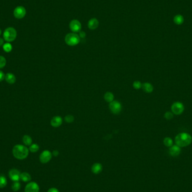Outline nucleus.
Here are the masks:
<instances>
[{
  "label": "nucleus",
  "instance_id": "obj_1",
  "mask_svg": "<svg viewBox=\"0 0 192 192\" xmlns=\"http://www.w3.org/2000/svg\"><path fill=\"white\" fill-rule=\"evenodd\" d=\"M175 142L180 147L188 146L192 143V136L187 133H179L175 138Z\"/></svg>",
  "mask_w": 192,
  "mask_h": 192
},
{
  "label": "nucleus",
  "instance_id": "obj_2",
  "mask_svg": "<svg viewBox=\"0 0 192 192\" xmlns=\"http://www.w3.org/2000/svg\"><path fill=\"white\" fill-rule=\"evenodd\" d=\"M29 151V150L27 147L22 144H17L13 149V154L16 159L24 160L28 156Z\"/></svg>",
  "mask_w": 192,
  "mask_h": 192
},
{
  "label": "nucleus",
  "instance_id": "obj_3",
  "mask_svg": "<svg viewBox=\"0 0 192 192\" xmlns=\"http://www.w3.org/2000/svg\"><path fill=\"white\" fill-rule=\"evenodd\" d=\"M3 37L4 40L9 43L13 42L17 37V32L14 28H7L3 33Z\"/></svg>",
  "mask_w": 192,
  "mask_h": 192
},
{
  "label": "nucleus",
  "instance_id": "obj_4",
  "mask_svg": "<svg viewBox=\"0 0 192 192\" xmlns=\"http://www.w3.org/2000/svg\"><path fill=\"white\" fill-rule=\"evenodd\" d=\"M80 41V38L75 33H68L65 37V42L69 46H76L79 44Z\"/></svg>",
  "mask_w": 192,
  "mask_h": 192
},
{
  "label": "nucleus",
  "instance_id": "obj_5",
  "mask_svg": "<svg viewBox=\"0 0 192 192\" xmlns=\"http://www.w3.org/2000/svg\"><path fill=\"white\" fill-rule=\"evenodd\" d=\"M171 112L175 115H180L183 114L184 111V106L182 102H175L171 107Z\"/></svg>",
  "mask_w": 192,
  "mask_h": 192
},
{
  "label": "nucleus",
  "instance_id": "obj_6",
  "mask_svg": "<svg viewBox=\"0 0 192 192\" xmlns=\"http://www.w3.org/2000/svg\"><path fill=\"white\" fill-rule=\"evenodd\" d=\"M13 14L15 18L22 19L25 16L27 11L24 7L22 6H19L14 9Z\"/></svg>",
  "mask_w": 192,
  "mask_h": 192
},
{
  "label": "nucleus",
  "instance_id": "obj_7",
  "mask_svg": "<svg viewBox=\"0 0 192 192\" xmlns=\"http://www.w3.org/2000/svg\"><path fill=\"white\" fill-rule=\"evenodd\" d=\"M110 110L114 114L118 115L120 113L122 110L121 104L117 101H113L109 104Z\"/></svg>",
  "mask_w": 192,
  "mask_h": 192
},
{
  "label": "nucleus",
  "instance_id": "obj_8",
  "mask_svg": "<svg viewBox=\"0 0 192 192\" xmlns=\"http://www.w3.org/2000/svg\"><path fill=\"white\" fill-rule=\"evenodd\" d=\"M69 28L73 33H76L80 32L82 29V24L79 20L74 19L70 22L69 24Z\"/></svg>",
  "mask_w": 192,
  "mask_h": 192
},
{
  "label": "nucleus",
  "instance_id": "obj_9",
  "mask_svg": "<svg viewBox=\"0 0 192 192\" xmlns=\"http://www.w3.org/2000/svg\"><path fill=\"white\" fill-rule=\"evenodd\" d=\"M52 154L50 151L45 150L43 151L39 156V160L42 164H47L52 159Z\"/></svg>",
  "mask_w": 192,
  "mask_h": 192
},
{
  "label": "nucleus",
  "instance_id": "obj_10",
  "mask_svg": "<svg viewBox=\"0 0 192 192\" xmlns=\"http://www.w3.org/2000/svg\"><path fill=\"white\" fill-rule=\"evenodd\" d=\"M24 191L25 192H39V186L37 183L32 182L27 184Z\"/></svg>",
  "mask_w": 192,
  "mask_h": 192
},
{
  "label": "nucleus",
  "instance_id": "obj_11",
  "mask_svg": "<svg viewBox=\"0 0 192 192\" xmlns=\"http://www.w3.org/2000/svg\"><path fill=\"white\" fill-rule=\"evenodd\" d=\"M21 173L18 170L16 169H11L9 172V178L13 182H19L20 179Z\"/></svg>",
  "mask_w": 192,
  "mask_h": 192
},
{
  "label": "nucleus",
  "instance_id": "obj_12",
  "mask_svg": "<svg viewBox=\"0 0 192 192\" xmlns=\"http://www.w3.org/2000/svg\"><path fill=\"white\" fill-rule=\"evenodd\" d=\"M63 124V119L59 116H54L51 120V125L54 128H58Z\"/></svg>",
  "mask_w": 192,
  "mask_h": 192
},
{
  "label": "nucleus",
  "instance_id": "obj_13",
  "mask_svg": "<svg viewBox=\"0 0 192 192\" xmlns=\"http://www.w3.org/2000/svg\"><path fill=\"white\" fill-rule=\"evenodd\" d=\"M181 152V148L177 145H173L169 148V153L173 157H176L180 155Z\"/></svg>",
  "mask_w": 192,
  "mask_h": 192
},
{
  "label": "nucleus",
  "instance_id": "obj_14",
  "mask_svg": "<svg viewBox=\"0 0 192 192\" xmlns=\"http://www.w3.org/2000/svg\"><path fill=\"white\" fill-rule=\"evenodd\" d=\"M103 166L100 163H95L92 166L91 171L94 174L98 175L102 171Z\"/></svg>",
  "mask_w": 192,
  "mask_h": 192
},
{
  "label": "nucleus",
  "instance_id": "obj_15",
  "mask_svg": "<svg viewBox=\"0 0 192 192\" xmlns=\"http://www.w3.org/2000/svg\"><path fill=\"white\" fill-rule=\"evenodd\" d=\"M99 26V21L96 18L90 19L88 23V27L91 30H95Z\"/></svg>",
  "mask_w": 192,
  "mask_h": 192
},
{
  "label": "nucleus",
  "instance_id": "obj_16",
  "mask_svg": "<svg viewBox=\"0 0 192 192\" xmlns=\"http://www.w3.org/2000/svg\"><path fill=\"white\" fill-rule=\"evenodd\" d=\"M142 88L143 91L147 93H151L153 91V87L150 83H144L142 84Z\"/></svg>",
  "mask_w": 192,
  "mask_h": 192
},
{
  "label": "nucleus",
  "instance_id": "obj_17",
  "mask_svg": "<svg viewBox=\"0 0 192 192\" xmlns=\"http://www.w3.org/2000/svg\"><path fill=\"white\" fill-rule=\"evenodd\" d=\"M5 79L8 83L13 84L16 82V77L13 74L7 73L5 75Z\"/></svg>",
  "mask_w": 192,
  "mask_h": 192
},
{
  "label": "nucleus",
  "instance_id": "obj_18",
  "mask_svg": "<svg viewBox=\"0 0 192 192\" xmlns=\"http://www.w3.org/2000/svg\"><path fill=\"white\" fill-rule=\"evenodd\" d=\"M173 21L175 24L180 25L183 24L184 22V19L183 15L180 14H177L174 16Z\"/></svg>",
  "mask_w": 192,
  "mask_h": 192
},
{
  "label": "nucleus",
  "instance_id": "obj_19",
  "mask_svg": "<svg viewBox=\"0 0 192 192\" xmlns=\"http://www.w3.org/2000/svg\"><path fill=\"white\" fill-rule=\"evenodd\" d=\"M104 99L107 102H111L114 100V95L110 92H106L104 95Z\"/></svg>",
  "mask_w": 192,
  "mask_h": 192
},
{
  "label": "nucleus",
  "instance_id": "obj_20",
  "mask_svg": "<svg viewBox=\"0 0 192 192\" xmlns=\"http://www.w3.org/2000/svg\"><path fill=\"white\" fill-rule=\"evenodd\" d=\"M31 179L32 177L31 175L26 172H24L20 175V179H22L24 182H28L31 181Z\"/></svg>",
  "mask_w": 192,
  "mask_h": 192
},
{
  "label": "nucleus",
  "instance_id": "obj_21",
  "mask_svg": "<svg viewBox=\"0 0 192 192\" xmlns=\"http://www.w3.org/2000/svg\"><path fill=\"white\" fill-rule=\"evenodd\" d=\"M23 142L25 146H31L32 143V138L28 135H25L23 137Z\"/></svg>",
  "mask_w": 192,
  "mask_h": 192
},
{
  "label": "nucleus",
  "instance_id": "obj_22",
  "mask_svg": "<svg viewBox=\"0 0 192 192\" xmlns=\"http://www.w3.org/2000/svg\"><path fill=\"white\" fill-rule=\"evenodd\" d=\"M164 144L165 146L170 147L173 145V141L171 138H165L164 139Z\"/></svg>",
  "mask_w": 192,
  "mask_h": 192
},
{
  "label": "nucleus",
  "instance_id": "obj_23",
  "mask_svg": "<svg viewBox=\"0 0 192 192\" xmlns=\"http://www.w3.org/2000/svg\"><path fill=\"white\" fill-rule=\"evenodd\" d=\"M7 184V180L4 176H0V188H5Z\"/></svg>",
  "mask_w": 192,
  "mask_h": 192
},
{
  "label": "nucleus",
  "instance_id": "obj_24",
  "mask_svg": "<svg viewBox=\"0 0 192 192\" xmlns=\"http://www.w3.org/2000/svg\"><path fill=\"white\" fill-rule=\"evenodd\" d=\"M39 149V147L37 144H32L29 147V150L32 153H36L38 151Z\"/></svg>",
  "mask_w": 192,
  "mask_h": 192
},
{
  "label": "nucleus",
  "instance_id": "obj_25",
  "mask_svg": "<svg viewBox=\"0 0 192 192\" xmlns=\"http://www.w3.org/2000/svg\"><path fill=\"white\" fill-rule=\"evenodd\" d=\"M20 188H21V184L19 182H15L11 186L12 190L14 192L18 191L20 190Z\"/></svg>",
  "mask_w": 192,
  "mask_h": 192
},
{
  "label": "nucleus",
  "instance_id": "obj_26",
  "mask_svg": "<svg viewBox=\"0 0 192 192\" xmlns=\"http://www.w3.org/2000/svg\"><path fill=\"white\" fill-rule=\"evenodd\" d=\"M13 49V47H12V45L9 43H5L4 45H3V50L5 51L6 52H11V50Z\"/></svg>",
  "mask_w": 192,
  "mask_h": 192
},
{
  "label": "nucleus",
  "instance_id": "obj_27",
  "mask_svg": "<svg viewBox=\"0 0 192 192\" xmlns=\"http://www.w3.org/2000/svg\"><path fill=\"white\" fill-rule=\"evenodd\" d=\"M65 120L68 123H71L74 121V117L71 115H68L65 117Z\"/></svg>",
  "mask_w": 192,
  "mask_h": 192
},
{
  "label": "nucleus",
  "instance_id": "obj_28",
  "mask_svg": "<svg viewBox=\"0 0 192 192\" xmlns=\"http://www.w3.org/2000/svg\"><path fill=\"white\" fill-rule=\"evenodd\" d=\"M6 64V60L2 56H0V69L4 68Z\"/></svg>",
  "mask_w": 192,
  "mask_h": 192
},
{
  "label": "nucleus",
  "instance_id": "obj_29",
  "mask_svg": "<svg viewBox=\"0 0 192 192\" xmlns=\"http://www.w3.org/2000/svg\"><path fill=\"white\" fill-rule=\"evenodd\" d=\"M133 86L135 89H139L142 88V84L140 81L136 80L133 83Z\"/></svg>",
  "mask_w": 192,
  "mask_h": 192
},
{
  "label": "nucleus",
  "instance_id": "obj_30",
  "mask_svg": "<svg viewBox=\"0 0 192 192\" xmlns=\"http://www.w3.org/2000/svg\"><path fill=\"white\" fill-rule=\"evenodd\" d=\"M174 114L172 112L167 111L165 112L164 114V118L166 120H171L174 118Z\"/></svg>",
  "mask_w": 192,
  "mask_h": 192
},
{
  "label": "nucleus",
  "instance_id": "obj_31",
  "mask_svg": "<svg viewBox=\"0 0 192 192\" xmlns=\"http://www.w3.org/2000/svg\"><path fill=\"white\" fill-rule=\"evenodd\" d=\"M5 75L4 73L0 70V82H1L2 80H4L5 79Z\"/></svg>",
  "mask_w": 192,
  "mask_h": 192
},
{
  "label": "nucleus",
  "instance_id": "obj_32",
  "mask_svg": "<svg viewBox=\"0 0 192 192\" xmlns=\"http://www.w3.org/2000/svg\"><path fill=\"white\" fill-rule=\"evenodd\" d=\"M47 192H60L59 189H57V188H50Z\"/></svg>",
  "mask_w": 192,
  "mask_h": 192
},
{
  "label": "nucleus",
  "instance_id": "obj_33",
  "mask_svg": "<svg viewBox=\"0 0 192 192\" xmlns=\"http://www.w3.org/2000/svg\"><path fill=\"white\" fill-rule=\"evenodd\" d=\"M79 36L80 38H84L86 36V33L83 31H82V32H79Z\"/></svg>",
  "mask_w": 192,
  "mask_h": 192
},
{
  "label": "nucleus",
  "instance_id": "obj_34",
  "mask_svg": "<svg viewBox=\"0 0 192 192\" xmlns=\"http://www.w3.org/2000/svg\"><path fill=\"white\" fill-rule=\"evenodd\" d=\"M52 155L54 156L57 157V156H58L59 155V152L57 151V150H54V151L52 152Z\"/></svg>",
  "mask_w": 192,
  "mask_h": 192
},
{
  "label": "nucleus",
  "instance_id": "obj_35",
  "mask_svg": "<svg viewBox=\"0 0 192 192\" xmlns=\"http://www.w3.org/2000/svg\"><path fill=\"white\" fill-rule=\"evenodd\" d=\"M4 45V40L2 38H0V46H3Z\"/></svg>",
  "mask_w": 192,
  "mask_h": 192
},
{
  "label": "nucleus",
  "instance_id": "obj_36",
  "mask_svg": "<svg viewBox=\"0 0 192 192\" xmlns=\"http://www.w3.org/2000/svg\"><path fill=\"white\" fill-rule=\"evenodd\" d=\"M1 34H2V31H1V29H0V36L1 35Z\"/></svg>",
  "mask_w": 192,
  "mask_h": 192
}]
</instances>
